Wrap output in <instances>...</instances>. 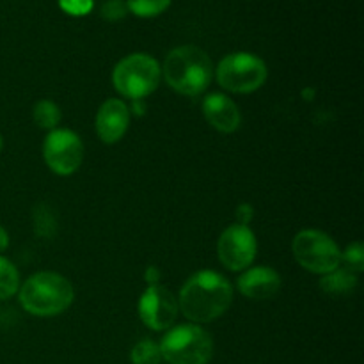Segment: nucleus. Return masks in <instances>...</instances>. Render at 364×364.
I'll list each match as a JSON object with an SVG mask.
<instances>
[{
  "label": "nucleus",
  "mask_w": 364,
  "mask_h": 364,
  "mask_svg": "<svg viewBox=\"0 0 364 364\" xmlns=\"http://www.w3.org/2000/svg\"><path fill=\"white\" fill-rule=\"evenodd\" d=\"M233 302V287L213 270H201L187 279L180 291L181 313L194 323H208L223 316Z\"/></svg>",
  "instance_id": "f257e3e1"
},
{
  "label": "nucleus",
  "mask_w": 364,
  "mask_h": 364,
  "mask_svg": "<svg viewBox=\"0 0 364 364\" xmlns=\"http://www.w3.org/2000/svg\"><path fill=\"white\" fill-rule=\"evenodd\" d=\"M160 70L169 87L185 96H198L205 92L213 77L208 53L194 45L171 50Z\"/></svg>",
  "instance_id": "f03ea898"
},
{
  "label": "nucleus",
  "mask_w": 364,
  "mask_h": 364,
  "mask_svg": "<svg viewBox=\"0 0 364 364\" xmlns=\"http://www.w3.org/2000/svg\"><path fill=\"white\" fill-rule=\"evenodd\" d=\"M75 299L73 287L55 272H38L20 288V304L34 316H57L66 311Z\"/></svg>",
  "instance_id": "7ed1b4c3"
},
{
  "label": "nucleus",
  "mask_w": 364,
  "mask_h": 364,
  "mask_svg": "<svg viewBox=\"0 0 364 364\" xmlns=\"http://www.w3.org/2000/svg\"><path fill=\"white\" fill-rule=\"evenodd\" d=\"M159 347L169 364H208L213 354L212 336L194 323L173 327Z\"/></svg>",
  "instance_id": "20e7f679"
},
{
  "label": "nucleus",
  "mask_w": 364,
  "mask_h": 364,
  "mask_svg": "<svg viewBox=\"0 0 364 364\" xmlns=\"http://www.w3.org/2000/svg\"><path fill=\"white\" fill-rule=\"evenodd\" d=\"M162 70L156 59L148 53H132L116 64L112 82L121 96L130 100H144L160 84Z\"/></svg>",
  "instance_id": "39448f33"
},
{
  "label": "nucleus",
  "mask_w": 364,
  "mask_h": 364,
  "mask_svg": "<svg viewBox=\"0 0 364 364\" xmlns=\"http://www.w3.org/2000/svg\"><path fill=\"white\" fill-rule=\"evenodd\" d=\"M220 87L230 92L247 95L262 87L267 80V64L249 52H235L224 57L215 70Z\"/></svg>",
  "instance_id": "423d86ee"
},
{
  "label": "nucleus",
  "mask_w": 364,
  "mask_h": 364,
  "mask_svg": "<svg viewBox=\"0 0 364 364\" xmlns=\"http://www.w3.org/2000/svg\"><path fill=\"white\" fill-rule=\"evenodd\" d=\"M291 251L302 269L320 276H326L341 265L340 247L322 231L304 230L297 233L291 242Z\"/></svg>",
  "instance_id": "0eeeda50"
},
{
  "label": "nucleus",
  "mask_w": 364,
  "mask_h": 364,
  "mask_svg": "<svg viewBox=\"0 0 364 364\" xmlns=\"http://www.w3.org/2000/svg\"><path fill=\"white\" fill-rule=\"evenodd\" d=\"M43 156L52 173L70 176L77 173L84 160V144L71 130H52L45 139Z\"/></svg>",
  "instance_id": "6e6552de"
},
{
  "label": "nucleus",
  "mask_w": 364,
  "mask_h": 364,
  "mask_svg": "<svg viewBox=\"0 0 364 364\" xmlns=\"http://www.w3.org/2000/svg\"><path fill=\"white\" fill-rule=\"evenodd\" d=\"M256 251H258V244H256L255 233L251 228L242 226V224L228 226L217 242L219 262L233 272L249 269L255 262Z\"/></svg>",
  "instance_id": "1a4fd4ad"
},
{
  "label": "nucleus",
  "mask_w": 364,
  "mask_h": 364,
  "mask_svg": "<svg viewBox=\"0 0 364 364\" xmlns=\"http://www.w3.org/2000/svg\"><path fill=\"white\" fill-rule=\"evenodd\" d=\"M178 311V299L160 284L148 287L139 299V316L142 323L153 331L169 329L176 320Z\"/></svg>",
  "instance_id": "9d476101"
},
{
  "label": "nucleus",
  "mask_w": 364,
  "mask_h": 364,
  "mask_svg": "<svg viewBox=\"0 0 364 364\" xmlns=\"http://www.w3.org/2000/svg\"><path fill=\"white\" fill-rule=\"evenodd\" d=\"M130 124V109L119 98H109L103 102L96 114V134L105 144H116L127 134Z\"/></svg>",
  "instance_id": "9b49d317"
},
{
  "label": "nucleus",
  "mask_w": 364,
  "mask_h": 364,
  "mask_svg": "<svg viewBox=\"0 0 364 364\" xmlns=\"http://www.w3.org/2000/svg\"><path fill=\"white\" fill-rule=\"evenodd\" d=\"M203 114H205L206 121L223 134H233L240 128V109L226 95L212 92V95L206 96L203 100Z\"/></svg>",
  "instance_id": "f8f14e48"
},
{
  "label": "nucleus",
  "mask_w": 364,
  "mask_h": 364,
  "mask_svg": "<svg viewBox=\"0 0 364 364\" xmlns=\"http://www.w3.org/2000/svg\"><path fill=\"white\" fill-rule=\"evenodd\" d=\"M238 290L255 301L270 299L279 291L281 277L272 267H252L238 277Z\"/></svg>",
  "instance_id": "ddd939ff"
},
{
  "label": "nucleus",
  "mask_w": 364,
  "mask_h": 364,
  "mask_svg": "<svg viewBox=\"0 0 364 364\" xmlns=\"http://www.w3.org/2000/svg\"><path fill=\"white\" fill-rule=\"evenodd\" d=\"M355 287H358V274L350 272L347 269H340V267L333 272L326 274L320 281V288L329 295L348 294Z\"/></svg>",
  "instance_id": "4468645a"
},
{
  "label": "nucleus",
  "mask_w": 364,
  "mask_h": 364,
  "mask_svg": "<svg viewBox=\"0 0 364 364\" xmlns=\"http://www.w3.org/2000/svg\"><path fill=\"white\" fill-rule=\"evenodd\" d=\"M32 224H34V233L38 237L45 238V240L55 237L57 230H59V220H57L55 212L48 205H45V203H41V205L34 208V212H32Z\"/></svg>",
  "instance_id": "2eb2a0df"
},
{
  "label": "nucleus",
  "mask_w": 364,
  "mask_h": 364,
  "mask_svg": "<svg viewBox=\"0 0 364 364\" xmlns=\"http://www.w3.org/2000/svg\"><path fill=\"white\" fill-rule=\"evenodd\" d=\"M32 116H34V123L45 130H55L57 124L63 119L60 109L50 100H41V102L36 103Z\"/></svg>",
  "instance_id": "dca6fc26"
},
{
  "label": "nucleus",
  "mask_w": 364,
  "mask_h": 364,
  "mask_svg": "<svg viewBox=\"0 0 364 364\" xmlns=\"http://www.w3.org/2000/svg\"><path fill=\"white\" fill-rule=\"evenodd\" d=\"M20 290V274L9 259L0 256V301L13 297Z\"/></svg>",
  "instance_id": "f3484780"
},
{
  "label": "nucleus",
  "mask_w": 364,
  "mask_h": 364,
  "mask_svg": "<svg viewBox=\"0 0 364 364\" xmlns=\"http://www.w3.org/2000/svg\"><path fill=\"white\" fill-rule=\"evenodd\" d=\"M130 359L132 364H160L162 352H160L159 343L151 340H142L132 348Z\"/></svg>",
  "instance_id": "a211bd4d"
},
{
  "label": "nucleus",
  "mask_w": 364,
  "mask_h": 364,
  "mask_svg": "<svg viewBox=\"0 0 364 364\" xmlns=\"http://www.w3.org/2000/svg\"><path fill=\"white\" fill-rule=\"evenodd\" d=\"M169 6L171 0H127L128 11L139 18L159 16Z\"/></svg>",
  "instance_id": "6ab92c4d"
},
{
  "label": "nucleus",
  "mask_w": 364,
  "mask_h": 364,
  "mask_svg": "<svg viewBox=\"0 0 364 364\" xmlns=\"http://www.w3.org/2000/svg\"><path fill=\"white\" fill-rule=\"evenodd\" d=\"M341 263L345 265V269L350 270V272L359 274L364 269V247L361 242H354L352 245H348L345 249V252H341Z\"/></svg>",
  "instance_id": "aec40b11"
},
{
  "label": "nucleus",
  "mask_w": 364,
  "mask_h": 364,
  "mask_svg": "<svg viewBox=\"0 0 364 364\" xmlns=\"http://www.w3.org/2000/svg\"><path fill=\"white\" fill-rule=\"evenodd\" d=\"M128 7L127 2L123 0H109V2L103 4L102 7V16L109 21H119L127 16Z\"/></svg>",
  "instance_id": "412c9836"
},
{
  "label": "nucleus",
  "mask_w": 364,
  "mask_h": 364,
  "mask_svg": "<svg viewBox=\"0 0 364 364\" xmlns=\"http://www.w3.org/2000/svg\"><path fill=\"white\" fill-rule=\"evenodd\" d=\"M59 6L64 13L71 16H85L91 13L92 0H59Z\"/></svg>",
  "instance_id": "4be33fe9"
},
{
  "label": "nucleus",
  "mask_w": 364,
  "mask_h": 364,
  "mask_svg": "<svg viewBox=\"0 0 364 364\" xmlns=\"http://www.w3.org/2000/svg\"><path fill=\"white\" fill-rule=\"evenodd\" d=\"M252 215H255L252 206L247 205V203H244V205H240L237 208V220L238 224H242V226H247V224L252 220Z\"/></svg>",
  "instance_id": "5701e85b"
},
{
  "label": "nucleus",
  "mask_w": 364,
  "mask_h": 364,
  "mask_svg": "<svg viewBox=\"0 0 364 364\" xmlns=\"http://www.w3.org/2000/svg\"><path fill=\"white\" fill-rule=\"evenodd\" d=\"M160 277H162V274H160V270L156 269V267H149L144 274V279L149 287H151V284H159Z\"/></svg>",
  "instance_id": "b1692460"
},
{
  "label": "nucleus",
  "mask_w": 364,
  "mask_h": 364,
  "mask_svg": "<svg viewBox=\"0 0 364 364\" xmlns=\"http://www.w3.org/2000/svg\"><path fill=\"white\" fill-rule=\"evenodd\" d=\"M7 245H9V235H7V231L0 226V252L6 251Z\"/></svg>",
  "instance_id": "393cba45"
},
{
  "label": "nucleus",
  "mask_w": 364,
  "mask_h": 364,
  "mask_svg": "<svg viewBox=\"0 0 364 364\" xmlns=\"http://www.w3.org/2000/svg\"><path fill=\"white\" fill-rule=\"evenodd\" d=\"M132 102H134V107H132V109H134V112L139 114V116H142L146 110L144 102H142V100H132Z\"/></svg>",
  "instance_id": "a878e982"
},
{
  "label": "nucleus",
  "mask_w": 364,
  "mask_h": 364,
  "mask_svg": "<svg viewBox=\"0 0 364 364\" xmlns=\"http://www.w3.org/2000/svg\"><path fill=\"white\" fill-rule=\"evenodd\" d=\"M302 95L306 96V100H313V95H315V91L313 89H304V92Z\"/></svg>",
  "instance_id": "bb28decb"
},
{
  "label": "nucleus",
  "mask_w": 364,
  "mask_h": 364,
  "mask_svg": "<svg viewBox=\"0 0 364 364\" xmlns=\"http://www.w3.org/2000/svg\"><path fill=\"white\" fill-rule=\"evenodd\" d=\"M2 146H4V141H2V137H0V149H2Z\"/></svg>",
  "instance_id": "cd10ccee"
}]
</instances>
